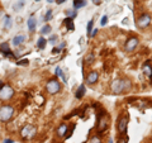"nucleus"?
<instances>
[{"label": "nucleus", "instance_id": "4", "mask_svg": "<svg viewBox=\"0 0 152 143\" xmlns=\"http://www.w3.org/2000/svg\"><path fill=\"white\" fill-rule=\"evenodd\" d=\"M14 96V89L8 84H4L0 88V100L1 101H8Z\"/></svg>", "mask_w": 152, "mask_h": 143}, {"label": "nucleus", "instance_id": "8", "mask_svg": "<svg viewBox=\"0 0 152 143\" xmlns=\"http://www.w3.org/2000/svg\"><path fill=\"white\" fill-rule=\"evenodd\" d=\"M150 23H151V17H150L147 13L142 14V15H141L138 19H137V26H138L140 28H146V27H148Z\"/></svg>", "mask_w": 152, "mask_h": 143}, {"label": "nucleus", "instance_id": "7", "mask_svg": "<svg viewBox=\"0 0 152 143\" xmlns=\"http://www.w3.org/2000/svg\"><path fill=\"white\" fill-rule=\"evenodd\" d=\"M127 125H128V114L121 117L119 120H118V132H119L122 136H124L127 133Z\"/></svg>", "mask_w": 152, "mask_h": 143}, {"label": "nucleus", "instance_id": "9", "mask_svg": "<svg viewBox=\"0 0 152 143\" xmlns=\"http://www.w3.org/2000/svg\"><path fill=\"white\" fill-rule=\"evenodd\" d=\"M137 46H138V39H137V38H134V37H132V38H129V39L126 42L124 48H126L127 52H132Z\"/></svg>", "mask_w": 152, "mask_h": 143}, {"label": "nucleus", "instance_id": "36", "mask_svg": "<svg viewBox=\"0 0 152 143\" xmlns=\"http://www.w3.org/2000/svg\"><path fill=\"white\" fill-rule=\"evenodd\" d=\"M94 4H95V5H100V4H102V1H100V0H98V1H93Z\"/></svg>", "mask_w": 152, "mask_h": 143}, {"label": "nucleus", "instance_id": "33", "mask_svg": "<svg viewBox=\"0 0 152 143\" xmlns=\"http://www.w3.org/2000/svg\"><path fill=\"white\" fill-rule=\"evenodd\" d=\"M56 39H57L56 36H51V37H50V42H56Z\"/></svg>", "mask_w": 152, "mask_h": 143}, {"label": "nucleus", "instance_id": "3", "mask_svg": "<svg viewBox=\"0 0 152 143\" xmlns=\"http://www.w3.org/2000/svg\"><path fill=\"white\" fill-rule=\"evenodd\" d=\"M14 115V108L10 105H3L0 107V122L7 123Z\"/></svg>", "mask_w": 152, "mask_h": 143}, {"label": "nucleus", "instance_id": "24", "mask_svg": "<svg viewBox=\"0 0 152 143\" xmlns=\"http://www.w3.org/2000/svg\"><path fill=\"white\" fill-rule=\"evenodd\" d=\"M90 143H102L100 137H99V136H94V137L91 138V141H90Z\"/></svg>", "mask_w": 152, "mask_h": 143}, {"label": "nucleus", "instance_id": "10", "mask_svg": "<svg viewBox=\"0 0 152 143\" xmlns=\"http://www.w3.org/2000/svg\"><path fill=\"white\" fill-rule=\"evenodd\" d=\"M67 131H69V125L67 124H65V123H62L58 128H57V136L58 137H66V134H67Z\"/></svg>", "mask_w": 152, "mask_h": 143}, {"label": "nucleus", "instance_id": "32", "mask_svg": "<svg viewBox=\"0 0 152 143\" xmlns=\"http://www.w3.org/2000/svg\"><path fill=\"white\" fill-rule=\"evenodd\" d=\"M96 33H98V29H93L91 33H90L89 36H90V37H95V34H96Z\"/></svg>", "mask_w": 152, "mask_h": 143}, {"label": "nucleus", "instance_id": "15", "mask_svg": "<svg viewBox=\"0 0 152 143\" xmlns=\"http://www.w3.org/2000/svg\"><path fill=\"white\" fill-rule=\"evenodd\" d=\"M24 41H26V36H24V34L15 36V37L13 38V45H14V46H20Z\"/></svg>", "mask_w": 152, "mask_h": 143}, {"label": "nucleus", "instance_id": "17", "mask_svg": "<svg viewBox=\"0 0 152 143\" xmlns=\"http://www.w3.org/2000/svg\"><path fill=\"white\" fill-rule=\"evenodd\" d=\"M46 45H47V41H46V38H43V37H39L38 38V42H37V47L39 50H43V48H46Z\"/></svg>", "mask_w": 152, "mask_h": 143}, {"label": "nucleus", "instance_id": "29", "mask_svg": "<svg viewBox=\"0 0 152 143\" xmlns=\"http://www.w3.org/2000/svg\"><path fill=\"white\" fill-rule=\"evenodd\" d=\"M107 23H108V17H107V15H104V17L102 18V20H100V24L104 27V26L107 24Z\"/></svg>", "mask_w": 152, "mask_h": 143}, {"label": "nucleus", "instance_id": "23", "mask_svg": "<svg viewBox=\"0 0 152 143\" xmlns=\"http://www.w3.org/2000/svg\"><path fill=\"white\" fill-rule=\"evenodd\" d=\"M93 61H94V55L93 53H89L86 57H85V62H86L88 65L93 63Z\"/></svg>", "mask_w": 152, "mask_h": 143}, {"label": "nucleus", "instance_id": "13", "mask_svg": "<svg viewBox=\"0 0 152 143\" xmlns=\"http://www.w3.org/2000/svg\"><path fill=\"white\" fill-rule=\"evenodd\" d=\"M98 79H99V74L96 72V71H91V72L89 74V76L86 77V82L88 84H94V82H96Z\"/></svg>", "mask_w": 152, "mask_h": 143}, {"label": "nucleus", "instance_id": "38", "mask_svg": "<svg viewBox=\"0 0 152 143\" xmlns=\"http://www.w3.org/2000/svg\"><path fill=\"white\" fill-rule=\"evenodd\" d=\"M3 85H4V84L1 82V81H0V88H1V86H3Z\"/></svg>", "mask_w": 152, "mask_h": 143}, {"label": "nucleus", "instance_id": "14", "mask_svg": "<svg viewBox=\"0 0 152 143\" xmlns=\"http://www.w3.org/2000/svg\"><path fill=\"white\" fill-rule=\"evenodd\" d=\"M85 94H86V88H85V85H80L79 89L76 90V93H75V98L76 99H81Z\"/></svg>", "mask_w": 152, "mask_h": 143}, {"label": "nucleus", "instance_id": "27", "mask_svg": "<svg viewBox=\"0 0 152 143\" xmlns=\"http://www.w3.org/2000/svg\"><path fill=\"white\" fill-rule=\"evenodd\" d=\"M23 5H24V1H18V4L14 5V9H15V10H19V9H20Z\"/></svg>", "mask_w": 152, "mask_h": 143}, {"label": "nucleus", "instance_id": "20", "mask_svg": "<svg viewBox=\"0 0 152 143\" xmlns=\"http://www.w3.org/2000/svg\"><path fill=\"white\" fill-rule=\"evenodd\" d=\"M4 27H5L7 29H9V28L12 27V18L9 17V15L4 17Z\"/></svg>", "mask_w": 152, "mask_h": 143}, {"label": "nucleus", "instance_id": "18", "mask_svg": "<svg viewBox=\"0 0 152 143\" xmlns=\"http://www.w3.org/2000/svg\"><path fill=\"white\" fill-rule=\"evenodd\" d=\"M64 24L66 26V28H67L69 31H74V23H72V19H70V18H66L65 20H64Z\"/></svg>", "mask_w": 152, "mask_h": 143}, {"label": "nucleus", "instance_id": "11", "mask_svg": "<svg viewBox=\"0 0 152 143\" xmlns=\"http://www.w3.org/2000/svg\"><path fill=\"white\" fill-rule=\"evenodd\" d=\"M0 51L3 52V55L5 57H14V55L12 53V51L9 50V45L8 43H1L0 45Z\"/></svg>", "mask_w": 152, "mask_h": 143}, {"label": "nucleus", "instance_id": "19", "mask_svg": "<svg viewBox=\"0 0 152 143\" xmlns=\"http://www.w3.org/2000/svg\"><path fill=\"white\" fill-rule=\"evenodd\" d=\"M72 5H74L75 9H80V8H84L85 5H86V1H85V0H75Z\"/></svg>", "mask_w": 152, "mask_h": 143}, {"label": "nucleus", "instance_id": "35", "mask_svg": "<svg viewBox=\"0 0 152 143\" xmlns=\"http://www.w3.org/2000/svg\"><path fill=\"white\" fill-rule=\"evenodd\" d=\"M3 143H13V139H9V138H8V139H4Z\"/></svg>", "mask_w": 152, "mask_h": 143}, {"label": "nucleus", "instance_id": "26", "mask_svg": "<svg viewBox=\"0 0 152 143\" xmlns=\"http://www.w3.org/2000/svg\"><path fill=\"white\" fill-rule=\"evenodd\" d=\"M67 18H70V19H74V18H76V15H77V13H76V12H67Z\"/></svg>", "mask_w": 152, "mask_h": 143}, {"label": "nucleus", "instance_id": "39", "mask_svg": "<svg viewBox=\"0 0 152 143\" xmlns=\"http://www.w3.org/2000/svg\"><path fill=\"white\" fill-rule=\"evenodd\" d=\"M109 143H113V141H112V139H110V141H109Z\"/></svg>", "mask_w": 152, "mask_h": 143}, {"label": "nucleus", "instance_id": "5", "mask_svg": "<svg viewBox=\"0 0 152 143\" xmlns=\"http://www.w3.org/2000/svg\"><path fill=\"white\" fill-rule=\"evenodd\" d=\"M36 134H37V127L33 124H27L20 131V136L24 139H32L33 137H36Z\"/></svg>", "mask_w": 152, "mask_h": 143}, {"label": "nucleus", "instance_id": "37", "mask_svg": "<svg viewBox=\"0 0 152 143\" xmlns=\"http://www.w3.org/2000/svg\"><path fill=\"white\" fill-rule=\"evenodd\" d=\"M65 45H66V43H65V42H64V43H61V45H60V47H58V48H60V50H62V48H64V47H65Z\"/></svg>", "mask_w": 152, "mask_h": 143}, {"label": "nucleus", "instance_id": "2", "mask_svg": "<svg viewBox=\"0 0 152 143\" xmlns=\"http://www.w3.org/2000/svg\"><path fill=\"white\" fill-rule=\"evenodd\" d=\"M131 89V81L129 80H115L112 85V90L114 94H122L128 91Z\"/></svg>", "mask_w": 152, "mask_h": 143}, {"label": "nucleus", "instance_id": "6", "mask_svg": "<svg viewBox=\"0 0 152 143\" xmlns=\"http://www.w3.org/2000/svg\"><path fill=\"white\" fill-rule=\"evenodd\" d=\"M46 90H47V93L51 94V95H55L57 93H60V90H61L60 81L56 80V79L50 80L48 82H47V85H46Z\"/></svg>", "mask_w": 152, "mask_h": 143}, {"label": "nucleus", "instance_id": "30", "mask_svg": "<svg viewBox=\"0 0 152 143\" xmlns=\"http://www.w3.org/2000/svg\"><path fill=\"white\" fill-rule=\"evenodd\" d=\"M28 63H29V61H28V60H22V61H18V65H20V66H27Z\"/></svg>", "mask_w": 152, "mask_h": 143}, {"label": "nucleus", "instance_id": "16", "mask_svg": "<svg viewBox=\"0 0 152 143\" xmlns=\"http://www.w3.org/2000/svg\"><path fill=\"white\" fill-rule=\"evenodd\" d=\"M143 71H145V74L148 76L150 79H152V66L150 65V62H146L143 65Z\"/></svg>", "mask_w": 152, "mask_h": 143}, {"label": "nucleus", "instance_id": "25", "mask_svg": "<svg viewBox=\"0 0 152 143\" xmlns=\"http://www.w3.org/2000/svg\"><path fill=\"white\" fill-rule=\"evenodd\" d=\"M51 18H52V10H47L46 15H45V20H46V22H48Z\"/></svg>", "mask_w": 152, "mask_h": 143}, {"label": "nucleus", "instance_id": "31", "mask_svg": "<svg viewBox=\"0 0 152 143\" xmlns=\"http://www.w3.org/2000/svg\"><path fill=\"white\" fill-rule=\"evenodd\" d=\"M127 142H128V138H124V137L119 138V141H118V143H127Z\"/></svg>", "mask_w": 152, "mask_h": 143}, {"label": "nucleus", "instance_id": "21", "mask_svg": "<svg viewBox=\"0 0 152 143\" xmlns=\"http://www.w3.org/2000/svg\"><path fill=\"white\" fill-rule=\"evenodd\" d=\"M56 75L58 76V77H61V79H62V80L65 81V82H66V76L64 75L62 70H61V67H58V66H57V67H56Z\"/></svg>", "mask_w": 152, "mask_h": 143}, {"label": "nucleus", "instance_id": "12", "mask_svg": "<svg viewBox=\"0 0 152 143\" xmlns=\"http://www.w3.org/2000/svg\"><path fill=\"white\" fill-rule=\"evenodd\" d=\"M27 26H28V29H29L31 32H33L36 29V26H37V19L34 15H31L29 18H28L27 20Z\"/></svg>", "mask_w": 152, "mask_h": 143}, {"label": "nucleus", "instance_id": "28", "mask_svg": "<svg viewBox=\"0 0 152 143\" xmlns=\"http://www.w3.org/2000/svg\"><path fill=\"white\" fill-rule=\"evenodd\" d=\"M93 24H94L93 20H90V22L88 23V33H89V34H90V33H91V31H93Z\"/></svg>", "mask_w": 152, "mask_h": 143}, {"label": "nucleus", "instance_id": "1", "mask_svg": "<svg viewBox=\"0 0 152 143\" xmlns=\"http://www.w3.org/2000/svg\"><path fill=\"white\" fill-rule=\"evenodd\" d=\"M98 124H96V128H98V133H103L104 131H107L108 128V123H109V117H108V113L104 110V109H99L98 112Z\"/></svg>", "mask_w": 152, "mask_h": 143}, {"label": "nucleus", "instance_id": "34", "mask_svg": "<svg viewBox=\"0 0 152 143\" xmlns=\"http://www.w3.org/2000/svg\"><path fill=\"white\" fill-rule=\"evenodd\" d=\"M55 3H56V4H58V5H61L62 3H65V0H56Z\"/></svg>", "mask_w": 152, "mask_h": 143}, {"label": "nucleus", "instance_id": "22", "mask_svg": "<svg viewBox=\"0 0 152 143\" xmlns=\"http://www.w3.org/2000/svg\"><path fill=\"white\" fill-rule=\"evenodd\" d=\"M51 32V26L48 24H46L42 27V29H41V34H46V33H50Z\"/></svg>", "mask_w": 152, "mask_h": 143}, {"label": "nucleus", "instance_id": "40", "mask_svg": "<svg viewBox=\"0 0 152 143\" xmlns=\"http://www.w3.org/2000/svg\"><path fill=\"white\" fill-rule=\"evenodd\" d=\"M0 136H1V134H0Z\"/></svg>", "mask_w": 152, "mask_h": 143}]
</instances>
